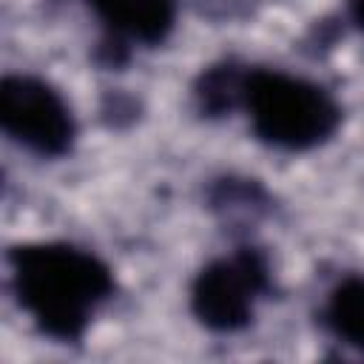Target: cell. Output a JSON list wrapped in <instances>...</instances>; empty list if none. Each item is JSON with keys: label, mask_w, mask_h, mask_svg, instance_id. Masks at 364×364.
Returning a JSON list of instances; mask_svg holds the SVG:
<instances>
[{"label": "cell", "mask_w": 364, "mask_h": 364, "mask_svg": "<svg viewBox=\"0 0 364 364\" xmlns=\"http://www.w3.org/2000/svg\"><path fill=\"white\" fill-rule=\"evenodd\" d=\"M6 264L17 307L54 344H80L117 293L111 264L74 242H17Z\"/></svg>", "instance_id": "6da1fadb"}, {"label": "cell", "mask_w": 364, "mask_h": 364, "mask_svg": "<svg viewBox=\"0 0 364 364\" xmlns=\"http://www.w3.org/2000/svg\"><path fill=\"white\" fill-rule=\"evenodd\" d=\"M239 108L253 136L282 154H307L327 145L344 119L336 94L284 68L245 65Z\"/></svg>", "instance_id": "7a4b0ae2"}, {"label": "cell", "mask_w": 364, "mask_h": 364, "mask_svg": "<svg viewBox=\"0 0 364 364\" xmlns=\"http://www.w3.org/2000/svg\"><path fill=\"white\" fill-rule=\"evenodd\" d=\"M273 290L270 259L262 247L242 245L205 262L188 287L193 321L213 336H233L253 324L259 301Z\"/></svg>", "instance_id": "3957f363"}, {"label": "cell", "mask_w": 364, "mask_h": 364, "mask_svg": "<svg viewBox=\"0 0 364 364\" xmlns=\"http://www.w3.org/2000/svg\"><path fill=\"white\" fill-rule=\"evenodd\" d=\"M0 128L40 159L71 154L80 134L65 94L37 74H6L0 80Z\"/></svg>", "instance_id": "277c9868"}, {"label": "cell", "mask_w": 364, "mask_h": 364, "mask_svg": "<svg viewBox=\"0 0 364 364\" xmlns=\"http://www.w3.org/2000/svg\"><path fill=\"white\" fill-rule=\"evenodd\" d=\"M97 23L105 28V51L111 63H119L114 51L128 54L131 46H162L179 20L176 0H85Z\"/></svg>", "instance_id": "5b68a950"}, {"label": "cell", "mask_w": 364, "mask_h": 364, "mask_svg": "<svg viewBox=\"0 0 364 364\" xmlns=\"http://www.w3.org/2000/svg\"><path fill=\"white\" fill-rule=\"evenodd\" d=\"M321 321L338 344L364 355V276H344L330 287Z\"/></svg>", "instance_id": "8992f818"}, {"label": "cell", "mask_w": 364, "mask_h": 364, "mask_svg": "<svg viewBox=\"0 0 364 364\" xmlns=\"http://www.w3.org/2000/svg\"><path fill=\"white\" fill-rule=\"evenodd\" d=\"M242 77H245V65H236V63L208 65L193 82V102L199 114L222 117L236 111L239 94H242Z\"/></svg>", "instance_id": "52a82bcc"}, {"label": "cell", "mask_w": 364, "mask_h": 364, "mask_svg": "<svg viewBox=\"0 0 364 364\" xmlns=\"http://www.w3.org/2000/svg\"><path fill=\"white\" fill-rule=\"evenodd\" d=\"M347 17L364 34V0H347Z\"/></svg>", "instance_id": "ba28073f"}]
</instances>
